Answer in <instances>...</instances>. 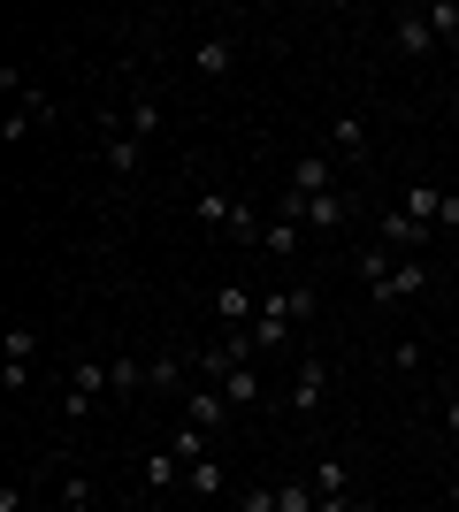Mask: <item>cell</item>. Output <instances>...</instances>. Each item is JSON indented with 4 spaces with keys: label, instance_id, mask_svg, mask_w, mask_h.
I'll list each match as a JSON object with an SVG mask.
<instances>
[{
    "label": "cell",
    "instance_id": "6da1fadb",
    "mask_svg": "<svg viewBox=\"0 0 459 512\" xmlns=\"http://www.w3.org/2000/svg\"><path fill=\"white\" fill-rule=\"evenodd\" d=\"M352 268H360L375 306H414L421 291H429V260H391V245H368Z\"/></svg>",
    "mask_w": 459,
    "mask_h": 512
},
{
    "label": "cell",
    "instance_id": "7a4b0ae2",
    "mask_svg": "<svg viewBox=\"0 0 459 512\" xmlns=\"http://www.w3.org/2000/svg\"><path fill=\"white\" fill-rule=\"evenodd\" d=\"M268 214H284V222H299V230H314V237H329V230H345L352 222V199L345 192H322V199H306V192H284Z\"/></svg>",
    "mask_w": 459,
    "mask_h": 512
},
{
    "label": "cell",
    "instance_id": "3957f363",
    "mask_svg": "<svg viewBox=\"0 0 459 512\" xmlns=\"http://www.w3.org/2000/svg\"><path fill=\"white\" fill-rule=\"evenodd\" d=\"M322 398H329V367H322V352H306V360L291 367V390H284V406L299 413V421H314V413H322Z\"/></svg>",
    "mask_w": 459,
    "mask_h": 512
},
{
    "label": "cell",
    "instance_id": "277c9868",
    "mask_svg": "<svg viewBox=\"0 0 459 512\" xmlns=\"http://www.w3.org/2000/svg\"><path fill=\"white\" fill-rule=\"evenodd\" d=\"M253 314H261V299H253V283L222 276V283H215V329H222V337H230V329H245V337H253Z\"/></svg>",
    "mask_w": 459,
    "mask_h": 512
},
{
    "label": "cell",
    "instance_id": "5b68a950",
    "mask_svg": "<svg viewBox=\"0 0 459 512\" xmlns=\"http://www.w3.org/2000/svg\"><path fill=\"white\" fill-rule=\"evenodd\" d=\"M100 398H108V360H77V367H69V398H62V413H69V421H85Z\"/></svg>",
    "mask_w": 459,
    "mask_h": 512
},
{
    "label": "cell",
    "instance_id": "8992f818",
    "mask_svg": "<svg viewBox=\"0 0 459 512\" xmlns=\"http://www.w3.org/2000/svg\"><path fill=\"white\" fill-rule=\"evenodd\" d=\"M31 352H39V329H8L0 337V390H31Z\"/></svg>",
    "mask_w": 459,
    "mask_h": 512
},
{
    "label": "cell",
    "instance_id": "52a82bcc",
    "mask_svg": "<svg viewBox=\"0 0 459 512\" xmlns=\"http://www.w3.org/2000/svg\"><path fill=\"white\" fill-rule=\"evenodd\" d=\"M375 245H391L398 260H421V253H429V230H421L414 214H398V207H383V214H375Z\"/></svg>",
    "mask_w": 459,
    "mask_h": 512
},
{
    "label": "cell",
    "instance_id": "ba28073f",
    "mask_svg": "<svg viewBox=\"0 0 459 512\" xmlns=\"http://www.w3.org/2000/svg\"><path fill=\"white\" fill-rule=\"evenodd\" d=\"M291 329H299V321H291V306L276 299V291H268V299H261V314H253V352H261V360H268V352H284V344H291Z\"/></svg>",
    "mask_w": 459,
    "mask_h": 512
},
{
    "label": "cell",
    "instance_id": "9c48e42d",
    "mask_svg": "<svg viewBox=\"0 0 459 512\" xmlns=\"http://www.w3.org/2000/svg\"><path fill=\"white\" fill-rule=\"evenodd\" d=\"M192 69H199V85H230V69H238V31H215V39H199Z\"/></svg>",
    "mask_w": 459,
    "mask_h": 512
},
{
    "label": "cell",
    "instance_id": "30bf717a",
    "mask_svg": "<svg viewBox=\"0 0 459 512\" xmlns=\"http://www.w3.org/2000/svg\"><path fill=\"white\" fill-rule=\"evenodd\" d=\"M391 46L406 54V62H421V54L437 46V23H429V8H398V16H391Z\"/></svg>",
    "mask_w": 459,
    "mask_h": 512
},
{
    "label": "cell",
    "instance_id": "8fae6325",
    "mask_svg": "<svg viewBox=\"0 0 459 512\" xmlns=\"http://www.w3.org/2000/svg\"><path fill=\"white\" fill-rule=\"evenodd\" d=\"M184 421L207 428V436H222V428H230V398H222L215 383H192V390H184Z\"/></svg>",
    "mask_w": 459,
    "mask_h": 512
},
{
    "label": "cell",
    "instance_id": "7c38bea8",
    "mask_svg": "<svg viewBox=\"0 0 459 512\" xmlns=\"http://www.w3.org/2000/svg\"><path fill=\"white\" fill-rule=\"evenodd\" d=\"M444 207H452L444 184H406V192H398V214H414L421 230H444Z\"/></svg>",
    "mask_w": 459,
    "mask_h": 512
},
{
    "label": "cell",
    "instance_id": "4fadbf2b",
    "mask_svg": "<svg viewBox=\"0 0 459 512\" xmlns=\"http://www.w3.org/2000/svg\"><path fill=\"white\" fill-rule=\"evenodd\" d=\"M291 192H306V199L337 192V161H329V146H322V153H299V161H291Z\"/></svg>",
    "mask_w": 459,
    "mask_h": 512
},
{
    "label": "cell",
    "instance_id": "5bb4252c",
    "mask_svg": "<svg viewBox=\"0 0 459 512\" xmlns=\"http://www.w3.org/2000/svg\"><path fill=\"white\" fill-rule=\"evenodd\" d=\"M368 153V115H337L329 123V161H360Z\"/></svg>",
    "mask_w": 459,
    "mask_h": 512
},
{
    "label": "cell",
    "instance_id": "9a60e30c",
    "mask_svg": "<svg viewBox=\"0 0 459 512\" xmlns=\"http://www.w3.org/2000/svg\"><path fill=\"white\" fill-rule=\"evenodd\" d=\"M215 390L230 398V413H245V406H261V390H268V383H261V367L245 360V367H230V375H222Z\"/></svg>",
    "mask_w": 459,
    "mask_h": 512
},
{
    "label": "cell",
    "instance_id": "2e32d148",
    "mask_svg": "<svg viewBox=\"0 0 459 512\" xmlns=\"http://www.w3.org/2000/svg\"><path fill=\"white\" fill-rule=\"evenodd\" d=\"M184 467H192V459H184L176 444L146 451V490H176V482H184Z\"/></svg>",
    "mask_w": 459,
    "mask_h": 512
},
{
    "label": "cell",
    "instance_id": "e0dca14e",
    "mask_svg": "<svg viewBox=\"0 0 459 512\" xmlns=\"http://www.w3.org/2000/svg\"><path fill=\"white\" fill-rule=\"evenodd\" d=\"M184 490H192L199 505H215V497L230 490V482H222V459H215V451H207V459H192V467H184Z\"/></svg>",
    "mask_w": 459,
    "mask_h": 512
},
{
    "label": "cell",
    "instance_id": "ac0fdd59",
    "mask_svg": "<svg viewBox=\"0 0 459 512\" xmlns=\"http://www.w3.org/2000/svg\"><path fill=\"white\" fill-rule=\"evenodd\" d=\"M100 161H108V176H138V169H146V146H138L131 130H115L108 146H100Z\"/></svg>",
    "mask_w": 459,
    "mask_h": 512
},
{
    "label": "cell",
    "instance_id": "d6986e66",
    "mask_svg": "<svg viewBox=\"0 0 459 512\" xmlns=\"http://www.w3.org/2000/svg\"><path fill=\"white\" fill-rule=\"evenodd\" d=\"M299 245H306V230H299V222L268 214V230H261V253H268V260H299Z\"/></svg>",
    "mask_w": 459,
    "mask_h": 512
},
{
    "label": "cell",
    "instance_id": "ffe728a7",
    "mask_svg": "<svg viewBox=\"0 0 459 512\" xmlns=\"http://www.w3.org/2000/svg\"><path fill=\"white\" fill-rule=\"evenodd\" d=\"M153 390V367L138 360H108V398H146Z\"/></svg>",
    "mask_w": 459,
    "mask_h": 512
},
{
    "label": "cell",
    "instance_id": "44dd1931",
    "mask_svg": "<svg viewBox=\"0 0 459 512\" xmlns=\"http://www.w3.org/2000/svg\"><path fill=\"white\" fill-rule=\"evenodd\" d=\"M123 130H131L138 146H146L153 130H161V100H153V92H138V100H131V115H123Z\"/></svg>",
    "mask_w": 459,
    "mask_h": 512
},
{
    "label": "cell",
    "instance_id": "7402d4cb",
    "mask_svg": "<svg viewBox=\"0 0 459 512\" xmlns=\"http://www.w3.org/2000/svg\"><path fill=\"white\" fill-rule=\"evenodd\" d=\"M199 222H207V230H230V222H238V199L230 192H199Z\"/></svg>",
    "mask_w": 459,
    "mask_h": 512
},
{
    "label": "cell",
    "instance_id": "603a6c76",
    "mask_svg": "<svg viewBox=\"0 0 459 512\" xmlns=\"http://www.w3.org/2000/svg\"><path fill=\"white\" fill-rule=\"evenodd\" d=\"M314 497H352V467H345V459H322V474H314Z\"/></svg>",
    "mask_w": 459,
    "mask_h": 512
},
{
    "label": "cell",
    "instance_id": "cb8c5ba5",
    "mask_svg": "<svg viewBox=\"0 0 459 512\" xmlns=\"http://www.w3.org/2000/svg\"><path fill=\"white\" fill-rule=\"evenodd\" d=\"M261 230H268V214H261V207H238V222H230L222 237H238V245H261Z\"/></svg>",
    "mask_w": 459,
    "mask_h": 512
},
{
    "label": "cell",
    "instance_id": "d4e9b609",
    "mask_svg": "<svg viewBox=\"0 0 459 512\" xmlns=\"http://www.w3.org/2000/svg\"><path fill=\"white\" fill-rule=\"evenodd\" d=\"M276 299L291 306V321H299V329L314 321V291H306V283H276Z\"/></svg>",
    "mask_w": 459,
    "mask_h": 512
},
{
    "label": "cell",
    "instance_id": "484cf974",
    "mask_svg": "<svg viewBox=\"0 0 459 512\" xmlns=\"http://www.w3.org/2000/svg\"><path fill=\"white\" fill-rule=\"evenodd\" d=\"M429 23H437V39L459 46V0H429Z\"/></svg>",
    "mask_w": 459,
    "mask_h": 512
},
{
    "label": "cell",
    "instance_id": "4316f807",
    "mask_svg": "<svg viewBox=\"0 0 459 512\" xmlns=\"http://www.w3.org/2000/svg\"><path fill=\"white\" fill-rule=\"evenodd\" d=\"M276 497H284V512H314V505H322L314 482H276Z\"/></svg>",
    "mask_w": 459,
    "mask_h": 512
},
{
    "label": "cell",
    "instance_id": "83f0119b",
    "mask_svg": "<svg viewBox=\"0 0 459 512\" xmlns=\"http://www.w3.org/2000/svg\"><path fill=\"white\" fill-rule=\"evenodd\" d=\"M62 512H100V505H92V482H85V474H69V482H62Z\"/></svg>",
    "mask_w": 459,
    "mask_h": 512
},
{
    "label": "cell",
    "instance_id": "f1b7e54d",
    "mask_svg": "<svg viewBox=\"0 0 459 512\" xmlns=\"http://www.w3.org/2000/svg\"><path fill=\"white\" fill-rule=\"evenodd\" d=\"M391 367H398V375H414V367H421V344L398 337V344H391Z\"/></svg>",
    "mask_w": 459,
    "mask_h": 512
},
{
    "label": "cell",
    "instance_id": "f546056e",
    "mask_svg": "<svg viewBox=\"0 0 459 512\" xmlns=\"http://www.w3.org/2000/svg\"><path fill=\"white\" fill-rule=\"evenodd\" d=\"M238 512H284V497H276V490H245Z\"/></svg>",
    "mask_w": 459,
    "mask_h": 512
},
{
    "label": "cell",
    "instance_id": "4dcf8cb0",
    "mask_svg": "<svg viewBox=\"0 0 459 512\" xmlns=\"http://www.w3.org/2000/svg\"><path fill=\"white\" fill-rule=\"evenodd\" d=\"M314 512H375V505H360V497H322Z\"/></svg>",
    "mask_w": 459,
    "mask_h": 512
},
{
    "label": "cell",
    "instance_id": "1f68e13d",
    "mask_svg": "<svg viewBox=\"0 0 459 512\" xmlns=\"http://www.w3.org/2000/svg\"><path fill=\"white\" fill-rule=\"evenodd\" d=\"M444 436H459V390H444Z\"/></svg>",
    "mask_w": 459,
    "mask_h": 512
},
{
    "label": "cell",
    "instance_id": "d6a6232c",
    "mask_svg": "<svg viewBox=\"0 0 459 512\" xmlns=\"http://www.w3.org/2000/svg\"><path fill=\"white\" fill-rule=\"evenodd\" d=\"M444 505H452V512H459V482H452V490H444Z\"/></svg>",
    "mask_w": 459,
    "mask_h": 512
},
{
    "label": "cell",
    "instance_id": "836d02e7",
    "mask_svg": "<svg viewBox=\"0 0 459 512\" xmlns=\"http://www.w3.org/2000/svg\"><path fill=\"white\" fill-rule=\"evenodd\" d=\"M452 199H459V169H452Z\"/></svg>",
    "mask_w": 459,
    "mask_h": 512
}]
</instances>
